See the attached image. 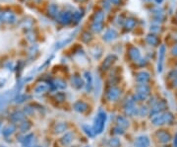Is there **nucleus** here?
Masks as SVG:
<instances>
[{
  "label": "nucleus",
  "instance_id": "nucleus-1",
  "mask_svg": "<svg viewBox=\"0 0 177 147\" xmlns=\"http://www.w3.org/2000/svg\"><path fill=\"white\" fill-rule=\"evenodd\" d=\"M174 117L172 113H158L154 115V117L152 119V121L154 126H161L164 124H171L173 121Z\"/></svg>",
  "mask_w": 177,
  "mask_h": 147
},
{
  "label": "nucleus",
  "instance_id": "nucleus-2",
  "mask_svg": "<svg viewBox=\"0 0 177 147\" xmlns=\"http://www.w3.org/2000/svg\"><path fill=\"white\" fill-rule=\"evenodd\" d=\"M106 121V113L104 112H99L97 113L96 117L94 119V131L96 134H99L102 132L103 128H104V124Z\"/></svg>",
  "mask_w": 177,
  "mask_h": 147
},
{
  "label": "nucleus",
  "instance_id": "nucleus-3",
  "mask_svg": "<svg viewBox=\"0 0 177 147\" xmlns=\"http://www.w3.org/2000/svg\"><path fill=\"white\" fill-rule=\"evenodd\" d=\"M137 90V94L136 98L139 101H144L146 100L147 96L150 94V87L147 84H139L136 88Z\"/></svg>",
  "mask_w": 177,
  "mask_h": 147
},
{
  "label": "nucleus",
  "instance_id": "nucleus-4",
  "mask_svg": "<svg viewBox=\"0 0 177 147\" xmlns=\"http://www.w3.org/2000/svg\"><path fill=\"white\" fill-rule=\"evenodd\" d=\"M57 21L61 25H69L71 22L73 21V14L68 12V11H64V12L59 13L58 16H57Z\"/></svg>",
  "mask_w": 177,
  "mask_h": 147
},
{
  "label": "nucleus",
  "instance_id": "nucleus-5",
  "mask_svg": "<svg viewBox=\"0 0 177 147\" xmlns=\"http://www.w3.org/2000/svg\"><path fill=\"white\" fill-rule=\"evenodd\" d=\"M165 52H166V48H165L164 44H161L160 48H159V54H158V72H162L163 62H164V57H165Z\"/></svg>",
  "mask_w": 177,
  "mask_h": 147
},
{
  "label": "nucleus",
  "instance_id": "nucleus-6",
  "mask_svg": "<svg viewBox=\"0 0 177 147\" xmlns=\"http://www.w3.org/2000/svg\"><path fill=\"white\" fill-rule=\"evenodd\" d=\"M135 147H149L150 146V139L146 135H141L137 137L134 143Z\"/></svg>",
  "mask_w": 177,
  "mask_h": 147
},
{
  "label": "nucleus",
  "instance_id": "nucleus-7",
  "mask_svg": "<svg viewBox=\"0 0 177 147\" xmlns=\"http://www.w3.org/2000/svg\"><path fill=\"white\" fill-rule=\"evenodd\" d=\"M121 95V90L116 87H112L111 89H109L106 94V97L109 101H115L119 98V96Z\"/></svg>",
  "mask_w": 177,
  "mask_h": 147
},
{
  "label": "nucleus",
  "instance_id": "nucleus-8",
  "mask_svg": "<svg viewBox=\"0 0 177 147\" xmlns=\"http://www.w3.org/2000/svg\"><path fill=\"white\" fill-rule=\"evenodd\" d=\"M166 108V104H165L164 101H160V102H158L156 105H154L152 108V111H150V115H158L161 112V111H163L164 109Z\"/></svg>",
  "mask_w": 177,
  "mask_h": 147
},
{
  "label": "nucleus",
  "instance_id": "nucleus-9",
  "mask_svg": "<svg viewBox=\"0 0 177 147\" xmlns=\"http://www.w3.org/2000/svg\"><path fill=\"white\" fill-rule=\"evenodd\" d=\"M128 54H129V57L132 59L133 61L138 62L141 58L140 50H139L137 48H135V46H132V48H129V52H128Z\"/></svg>",
  "mask_w": 177,
  "mask_h": 147
},
{
  "label": "nucleus",
  "instance_id": "nucleus-10",
  "mask_svg": "<svg viewBox=\"0 0 177 147\" xmlns=\"http://www.w3.org/2000/svg\"><path fill=\"white\" fill-rule=\"evenodd\" d=\"M136 80L140 84H146L147 82L150 81V74L148 72H146V71L139 72L136 76Z\"/></svg>",
  "mask_w": 177,
  "mask_h": 147
},
{
  "label": "nucleus",
  "instance_id": "nucleus-11",
  "mask_svg": "<svg viewBox=\"0 0 177 147\" xmlns=\"http://www.w3.org/2000/svg\"><path fill=\"white\" fill-rule=\"evenodd\" d=\"M116 59H117L116 55H114V54L108 55V56L104 59V61H103V63H102V69L103 70L108 69V68H109L110 66L114 63V61L116 60Z\"/></svg>",
  "mask_w": 177,
  "mask_h": 147
},
{
  "label": "nucleus",
  "instance_id": "nucleus-12",
  "mask_svg": "<svg viewBox=\"0 0 177 147\" xmlns=\"http://www.w3.org/2000/svg\"><path fill=\"white\" fill-rule=\"evenodd\" d=\"M156 136H158L159 141L162 142V143H166V142L169 141L170 138H171L170 134L165 130H159L158 132L156 133Z\"/></svg>",
  "mask_w": 177,
  "mask_h": 147
},
{
  "label": "nucleus",
  "instance_id": "nucleus-13",
  "mask_svg": "<svg viewBox=\"0 0 177 147\" xmlns=\"http://www.w3.org/2000/svg\"><path fill=\"white\" fill-rule=\"evenodd\" d=\"M117 37V32L114 30V29H109L104 33L103 35V40L105 42H110V41H113L114 39H116Z\"/></svg>",
  "mask_w": 177,
  "mask_h": 147
},
{
  "label": "nucleus",
  "instance_id": "nucleus-14",
  "mask_svg": "<svg viewBox=\"0 0 177 147\" xmlns=\"http://www.w3.org/2000/svg\"><path fill=\"white\" fill-rule=\"evenodd\" d=\"M74 109L77 111V112L83 113H85L86 111L88 110V105L86 104L85 102H83V101H78V102H76V103H75Z\"/></svg>",
  "mask_w": 177,
  "mask_h": 147
},
{
  "label": "nucleus",
  "instance_id": "nucleus-15",
  "mask_svg": "<svg viewBox=\"0 0 177 147\" xmlns=\"http://www.w3.org/2000/svg\"><path fill=\"white\" fill-rule=\"evenodd\" d=\"M2 21L6 22V23H8V24H12L16 21V17H15V15L13 14V13L5 12L2 15Z\"/></svg>",
  "mask_w": 177,
  "mask_h": 147
},
{
  "label": "nucleus",
  "instance_id": "nucleus-16",
  "mask_svg": "<svg viewBox=\"0 0 177 147\" xmlns=\"http://www.w3.org/2000/svg\"><path fill=\"white\" fill-rule=\"evenodd\" d=\"M146 42H147L150 46H158V38L154 34H150L146 37Z\"/></svg>",
  "mask_w": 177,
  "mask_h": 147
},
{
  "label": "nucleus",
  "instance_id": "nucleus-17",
  "mask_svg": "<svg viewBox=\"0 0 177 147\" xmlns=\"http://www.w3.org/2000/svg\"><path fill=\"white\" fill-rule=\"evenodd\" d=\"M103 20H104V13L98 11V12L94 13V17H92V23L103 24Z\"/></svg>",
  "mask_w": 177,
  "mask_h": 147
},
{
  "label": "nucleus",
  "instance_id": "nucleus-18",
  "mask_svg": "<svg viewBox=\"0 0 177 147\" xmlns=\"http://www.w3.org/2000/svg\"><path fill=\"white\" fill-rule=\"evenodd\" d=\"M72 85L76 89H81L82 87L84 86V82H83V80L81 79V77L75 75V76H73L72 78Z\"/></svg>",
  "mask_w": 177,
  "mask_h": 147
},
{
  "label": "nucleus",
  "instance_id": "nucleus-19",
  "mask_svg": "<svg viewBox=\"0 0 177 147\" xmlns=\"http://www.w3.org/2000/svg\"><path fill=\"white\" fill-rule=\"evenodd\" d=\"M85 78L86 80H87V84H86V89H87L88 92H90V91H92V74H90V72H85Z\"/></svg>",
  "mask_w": 177,
  "mask_h": 147
},
{
  "label": "nucleus",
  "instance_id": "nucleus-20",
  "mask_svg": "<svg viewBox=\"0 0 177 147\" xmlns=\"http://www.w3.org/2000/svg\"><path fill=\"white\" fill-rule=\"evenodd\" d=\"M137 22L135 19H133V18H129V19H127L125 21V24H124V28L126 29V30L130 31V30H133V29L135 28V26H136Z\"/></svg>",
  "mask_w": 177,
  "mask_h": 147
},
{
  "label": "nucleus",
  "instance_id": "nucleus-21",
  "mask_svg": "<svg viewBox=\"0 0 177 147\" xmlns=\"http://www.w3.org/2000/svg\"><path fill=\"white\" fill-rule=\"evenodd\" d=\"M58 7H57L55 4H51V5H49V7H48V15H49L51 18H55L58 16Z\"/></svg>",
  "mask_w": 177,
  "mask_h": 147
},
{
  "label": "nucleus",
  "instance_id": "nucleus-22",
  "mask_svg": "<svg viewBox=\"0 0 177 147\" xmlns=\"http://www.w3.org/2000/svg\"><path fill=\"white\" fill-rule=\"evenodd\" d=\"M73 139V133L72 132H67L61 139V142L63 145H68V144L71 143Z\"/></svg>",
  "mask_w": 177,
  "mask_h": 147
},
{
  "label": "nucleus",
  "instance_id": "nucleus-23",
  "mask_svg": "<svg viewBox=\"0 0 177 147\" xmlns=\"http://www.w3.org/2000/svg\"><path fill=\"white\" fill-rule=\"evenodd\" d=\"M117 122H118L119 126L120 128H127V126H129V121H127V119L124 117H121V115H119L118 117H117Z\"/></svg>",
  "mask_w": 177,
  "mask_h": 147
},
{
  "label": "nucleus",
  "instance_id": "nucleus-24",
  "mask_svg": "<svg viewBox=\"0 0 177 147\" xmlns=\"http://www.w3.org/2000/svg\"><path fill=\"white\" fill-rule=\"evenodd\" d=\"M66 130H67V124H64V122H61V124H58L56 126V128H55V132L56 133H60V132H64Z\"/></svg>",
  "mask_w": 177,
  "mask_h": 147
},
{
  "label": "nucleus",
  "instance_id": "nucleus-25",
  "mask_svg": "<svg viewBox=\"0 0 177 147\" xmlns=\"http://www.w3.org/2000/svg\"><path fill=\"white\" fill-rule=\"evenodd\" d=\"M92 30L94 33H100L103 30V24H97V23H92Z\"/></svg>",
  "mask_w": 177,
  "mask_h": 147
},
{
  "label": "nucleus",
  "instance_id": "nucleus-26",
  "mask_svg": "<svg viewBox=\"0 0 177 147\" xmlns=\"http://www.w3.org/2000/svg\"><path fill=\"white\" fill-rule=\"evenodd\" d=\"M83 15H84V13H83V11H81V10H79V11H76V12L73 14V20H74L76 23H78V22L80 21V20L82 19V17H83Z\"/></svg>",
  "mask_w": 177,
  "mask_h": 147
},
{
  "label": "nucleus",
  "instance_id": "nucleus-27",
  "mask_svg": "<svg viewBox=\"0 0 177 147\" xmlns=\"http://www.w3.org/2000/svg\"><path fill=\"white\" fill-rule=\"evenodd\" d=\"M92 35L90 34V33H88V32H86V33H84L83 35H82V41L84 42V43H86V44H88V42H90L92 41Z\"/></svg>",
  "mask_w": 177,
  "mask_h": 147
},
{
  "label": "nucleus",
  "instance_id": "nucleus-28",
  "mask_svg": "<svg viewBox=\"0 0 177 147\" xmlns=\"http://www.w3.org/2000/svg\"><path fill=\"white\" fill-rule=\"evenodd\" d=\"M83 130H84V131H85V132L87 133V134H88L90 137H92V136L94 135V130H92V128H90L88 126H83Z\"/></svg>",
  "mask_w": 177,
  "mask_h": 147
},
{
  "label": "nucleus",
  "instance_id": "nucleus-29",
  "mask_svg": "<svg viewBox=\"0 0 177 147\" xmlns=\"http://www.w3.org/2000/svg\"><path fill=\"white\" fill-rule=\"evenodd\" d=\"M12 119L14 121H22V119H24V115H23V113H13V115H12Z\"/></svg>",
  "mask_w": 177,
  "mask_h": 147
},
{
  "label": "nucleus",
  "instance_id": "nucleus-30",
  "mask_svg": "<svg viewBox=\"0 0 177 147\" xmlns=\"http://www.w3.org/2000/svg\"><path fill=\"white\" fill-rule=\"evenodd\" d=\"M73 38H74V37H71V38H69V39H67V40H66V41H63V42H59V43L56 44V46H55V48H56L57 50H59V48H61L62 46H66V44H67L68 43H70V42H71V41H72V40H73Z\"/></svg>",
  "mask_w": 177,
  "mask_h": 147
},
{
  "label": "nucleus",
  "instance_id": "nucleus-31",
  "mask_svg": "<svg viewBox=\"0 0 177 147\" xmlns=\"http://www.w3.org/2000/svg\"><path fill=\"white\" fill-rule=\"evenodd\" d=\"M47 89H49V86L45 85V84H41V85H39L35 88V92L37 93H41V92H44V91H46Z\"/></svg>",
  "mask_w": 177,
  "mask_h": 147
},
{
  "label": "nucleus",
  "instance_id": "nucleus-32",
  "mask_svg": "<svg viewBox=\"0 0 177 147\" xmlns=\"http://www.w3.org/2000/svg\"><path fill=\"white\" fill-rule=\"evenodd\" d=\"M14 130H15V128L13 126H8L7 128H5V130H4V131H3V134L5 135H9V134H12L13 132H14Z\"/></svg>",
  "mask_w": 177,
  "mask_h": 147
},
{
  "label": "nucleus",
  "instance_id": "nucleus-33",
  "mask_svg": "<svg viewBox=\"0 0 177 147\" xmlns=\"http://www.w3.org/2000/svg\"><path fill=\"white\" fill-rule=\"evenodd\" d=\"M109 145L111 147H119L121 145V143H120V141H119V139L111 138L109 140Z\"/></svg>",
  "mask_w": 177,
  "mask_h": 147
},
{
  "label": "nucleus",
  "instance_id": "nucleus-34",
  "mask_svg": "<svg viewBox=\"0 0 177 147\" xmlns=\"http://www.w3.org/2000/svg\"><path fill=\"white\" fill-rule=\"evenodd\" d=\"M31 126H31V122L27 121V124H25V122H24V124H22V126H21V128H20V130H21L22 132H25V131L30 130Z\"/></svg>",
  "mask_w": 177,
  "mask_h": 147
},
{
  "label": "nucleus",
  "instance_id": "nucleus-35",
  "mask_svg": "<svg viewBox=\"0 0 177 147\" xmlns=\"http://www.w3.org/2000/svg\"><path fill=\"white\" fill-rule=\"evenodd\" d=\"M113 130H114L115 134H123V133H124L122 128H120V126H118V128H114Z\"/></svg>",
  "mask_w": 177,
  "mask_h": 147
},
{
  "label": "nucleus",
  "instance_id": "nucleus-36",
  "mask_svg": "<svg viewBox=\"0 0 177 147\" xmlns=\"http://www.w3.org/2000/svg\"><path fill=\"white\" fill-rule=\"evenodd\" d=\"M147 113H148V109L146 108V107H142L140 109V111H139V115H147Z\"/></svg>",
  "mask_w": 177,
  "mask_h": 147
},
{
  "label": "nucleus",
  "instance_id": "nucleus-37",
  "mask_svg": "<svg viewBox=\"0 0 177 147\" xmlns=\"http://www.w3.org/2000/svg\"><path fill=\"white\" fill-rule=\"evenodd\" d=\"M150 32L158 33V32H160V29H159L158 26H152V27H150Z\"/></svg>",
  "mask_w": 177,
  "mask_h": 147
},
{
  "label": "nucleus",
  "instance_id": "nucleus-38",
  "mask_svg": "<svg viewBox=\"0 0 177 147\" xmlns=\"http://www.w3.org/2000/svg\"><path fill=\"white\" fill-rule=\"evenodd\" d=\"M111 4H114V5H119L121 3V0H108Z\"/></svg>",
  "mask_w": 177,
  "mask_h": 147
},
{
  "label": "nucleus",
  "instance_id": "nucleus-39",
  "mask_svg": "<svg viewBox=\"0 0 177 147\" xmlns=\"http://www.w3.org/2000/svg\"><path fill=\"white\" fill-rule=\"evenodd\" d=\"M171 53H172L173 55H175V56H177V44H176V46H174L173 48H172Z\"/></svg>",
  "mask_w": 177,
  "mask_h": 147
},
{
  "label": "nucleus",
  "instance_id": "nucleus-40",
  "mask_svg": "<svg viewBox=\"0 0 177 147\" xmlns=\"http://www.w3.org/2000/svg\"><path fill=\"white\" fill-rule=\"evenodd\" d=\"M174 147H177V133L175 137H174Z\"/></svg>",
  "mask_w": 177,
  "mask_h": 147
},
{
  "label": "nucleus",
  "instance_id": "nucleus-41",
  "mask_svg": "<svg viewBox=\"0 0 177 147\" xmlns=\"http://www.w3.org/2000/svg\"><path fill=\"white\" fill-rule=\"evenodd\" d=\"M156 2H158V3H161V2H162V0H156Z\"/></svg>",
  "mask_w": 177,
  "mask_h": 147
},
{
  "label": "nucleus",
  "instance_id": "nucleus-42",
  "mask_svg": "<svg viewBox=\"0 0 177 147\" xmlns=\"http://www.w3.org/2000/svg\"><path fill=\"white\" fill-rule=\"evenodd\" d=\"M77 1H80V2H82V1H85V0H77Z\"/></svg>",
  "mask_w": 177,
  "mask_h": 147
},
{
  "label": "nucleus",
  "instance_id": "nucleus-43",
  "mask_svg": "<svg viewBox=\"0 0 177 147\" xmlns=\"http://www.w3.org/2000/svg\"><path fill=\"white\" fill-rule=\"evenodd\" d=\"M145 1H152V0H145Z\"/></svg>",
  "mask_w": 177,
  "mask_h": 147
},
{
  "label": "nucleus",
  "instance_id": "nucleus-44",
  "mask_svg": "<svg viewBox=\"0 0 177 147\" xmlns=\"http://www.w3.org/2000/svg\"><path fill=\"white\" fill-rule=\"evenodd\" d=\"M176 18H177V13H176Z\"/></svg>",
  "mask_w": 177,
  "mask_h": 147
},
{
  "label": "nucleus",
  "instance_id": "nucleus-45",
  "mask_svg": "<svg viewBox=\"0 0 177 147\" xmlns=\"http://www.w3.org/2000/svg\"><path fill=\"white\" fill-rule=\"evenodd\" d=\"M165 147H168V146H165Z\"/></svg>",
  "mask_w": 177,
  "mask_h": 147
}]
</instances>
